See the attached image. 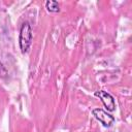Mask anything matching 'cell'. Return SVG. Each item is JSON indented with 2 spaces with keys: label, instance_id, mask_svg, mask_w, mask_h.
<instances>
[{
  "label": "cell",
  "instance_id": "cell-1",
  "mask_svg": "<svg viewBox=\"0 0 132 132\" xmlns=\"http://www.w3.org/2000/svg\"><path fill=\"white\" fill-rule=\"evenodd\" d=\"M33 34H32V28L29 22H24L20 29V35H19V44L21 52L23 54H26L32 43Z\"/></svg>",
  "mask_w": 132,
  "mask_h": 132
},
{
  "label": "cell",
  "instance_id": "cell-4",
  "mask_svg": "<svg viewBox=\"0 0 132 132\" xmlns=\"http://www.w3.org/2000/svg\"><path fill=\"white\" fill-rule=\"evenodd\" d=\"M45 8L50 12H59L60 11V5L57 1L48 0L45 2Z\"/></svg>",
  "mask_w": 132,
  "mask_h": 132
},
{
  "label": "cell",
  "instance_id": "cell-3",
  "mask_svg": "<svg viewBox=\"0 0 132 132\" xmlns=\"http://www.w3.org/2000/svg\"><path fill=\"white\" fill-rule=\"evenodd\" d=\"M95 96L99 97V99L102 101L104 107L108 111H113L116 109V101H114V98L112 97V95H110L106 91H103V90L97 91V92H95Z\"/></svg>",
  "mask_w": 132,
  "mask_h": 132
},
{
  "label": "cell",
  "instance_id": "cell-2",
  "mask_svg": "<svg viewBox=\"0 0 132 132\" xmlns=\"http://www.w3.org/2000/svg\"><path fill=\"white\" fill-rule=\"evenodd\" d=\"M92 113H93L94 118L97 121H99L104 127H111L116 121L113 116H111L107 111L103 110L102 108H95V109H93Z\"/></svg>",
  "mask_w": 132,
  "mask_h": 132
},
{
  "label": "cell",
  "instance_id": "cell-5",
  "mask_svg": "<svg viewBox=\"0 0 132 132\" xmlns=\"http://www.w3.org/2000/svg\"><path fill=\"white\" fill-rule=\"evenodd\" d=\"M8 76V71L7 69L4 67V65L0 62V77L1 78H6Z\"/></svg>",
  "mask_w": 132,
  "mask_h": 132
}]
</instances>
